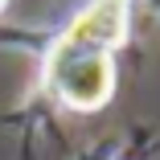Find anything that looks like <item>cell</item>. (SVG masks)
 Listing matches in <instances>:
<instances>
[{"label": "cell", "mask_w": 160, "mask_h": 160, "mask_svg": "<svg viewBox=\"0 0 160 160\" xmlns=\"http://www.w3.org/2000/svg\"><path fill=\"white\" fill-rule=\"evenodd\" d=\"M41 82H45V90L62 107H70V111H99L115 94V53L49 45Z\"/></svg>", "instance_id": "obj_1"}, {"label": "cell", "mask_w": 160, "mask_h": 160, "mask_svg": "<svg viewBox=\"0 0 160 160\" xmlns=\"http://www.w3.org/2000/svg\"><path fill=\"white\" fill-rule=\"evenodd\" d=\"M4 8H8V0H0V12H4Z\"/></svg>", "instance_id": "obj_2"}]
</instances>
